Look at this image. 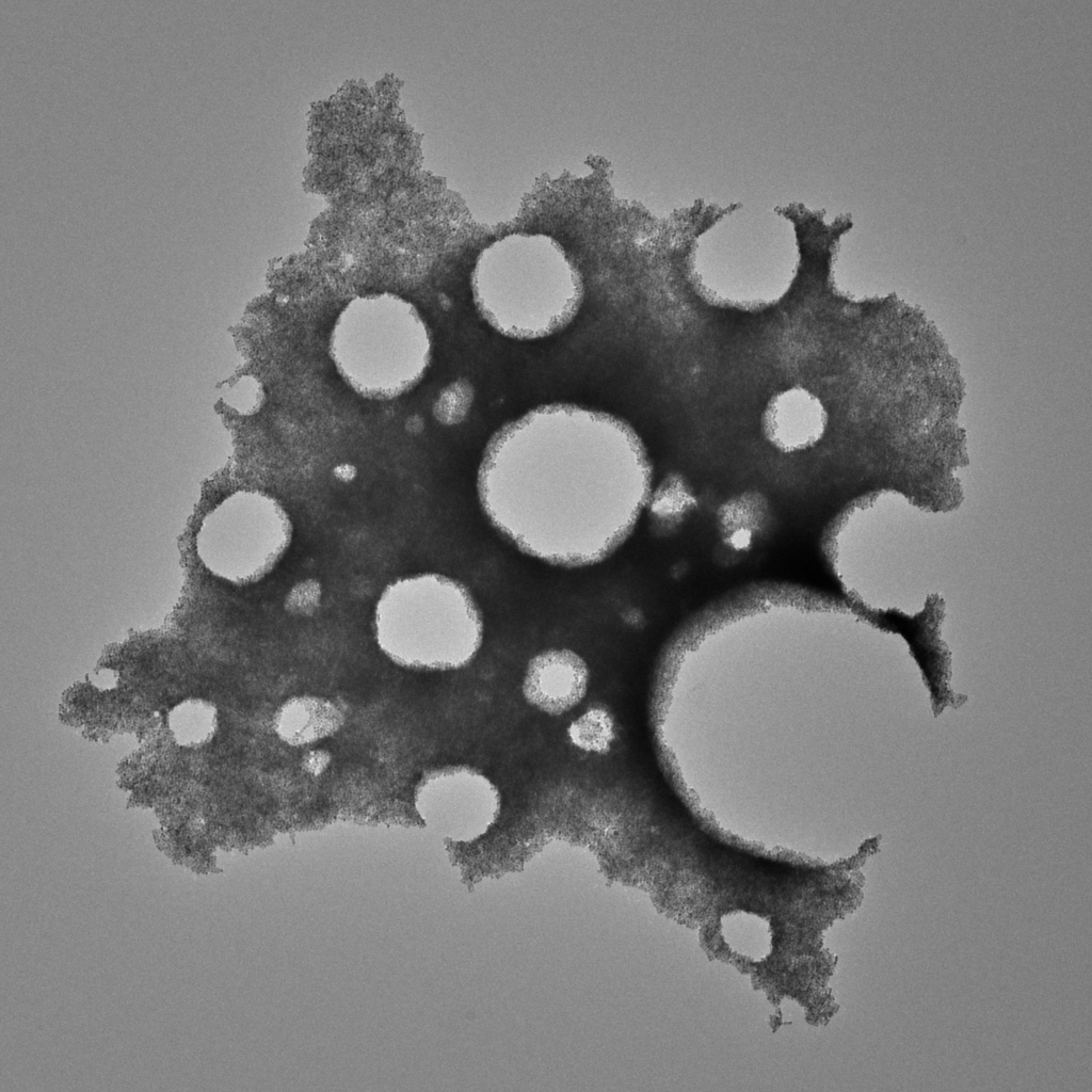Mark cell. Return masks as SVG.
<instances>
[{"mask_svg":"<svg viewBox=\"0 0 1092 1092\" xmlns=\"http://www.w3.org/2000/svg\"><path fill=\"white\" fill-rule=\"evenodd\" d=\"M374 631L389 658L420 669L463 668L483 641L482 615L470 592L436 573L388 584L375 605Z\"/></svg>","mask_w":1092,"mask_h":1092,"instance_id":"7a4b0ae2","label":"cell"},{"mask_svg":"<svg viewBox=\"0 0 1092 1092\" xmlns=\"http://www.w3.org/2000/svg\"><path fill=\"white\" fill-rule=\"evenodd\" d=\"M342 713L330 701L298 696L287 701L275 713L277 735L289 744L302 745L332 735L342 724Z\"/></svg>","mask_w":1092,"mask_h":1092,"instance_id":"ba28073f","label":"cell"},{"mask_svg":"<svg viewBox=\"0 0 1092 1092\" xmlns=\"http://www.w3.org/2000/svg\"><path fill=\"white\" fill-rule=\"evenodd\" d=\"M215 726V709L204 701H186L170 714L173 736L181 745L196 746L206 743L212 737Z\"/></svg>","mask_w":1092,"mask_h":1092,"instance_id":"9c48e42d","label":"cell"},{"mask_svg":"<svg viewBox=\"0 0 1092 1092\" xmlns=\"http://www.w3.org/2000/svg\"><path fill=\"white\" fill-rule=\"evenodd\" d=\"M415 803L424 822L454 841H475L497 822L501 794L481 771L467 765L434 769L420 781Z\"/></svg>","mask_w":1092,"mask_h":1092,"instance_id":"5b68a950","label":"cell"},{"mask_svg":"<svg viewBox=\"0 0 1092 1092\" xmlns=\"http://www.w3.org/2000/svg\"><path fill=\"white\" fill-rule=\"evenodd\" d=\"M477 310L512 339L548 337L567 326L581 306L577 264L558 246L517 250L493 246L477 259L470 278Z\"/></svg>","mask_w":1092,"mask_h":1092,"instance_id":"3957f363","label":"cell"},{"mask_svg":"<svg viewBox=\"0 0 1092 1092\" xmlns=\"http://www.w3.org/2000/svg\"><path fill=\"white\" fill-rule=\"evenodd\" d=\"M206 533L207 564L219 576L239 583L266 577L278 564L292 539L287 511L273 496L245 491L227 498L211 515Z\"/></svg>","mask_w":1092,"mask_h":1092,"instance_id":"277c9868","label":"cell"},{"mask_svg":"<svg viewBox=\"0 0 1092 1092\" xmlns=\"http://www.w3.org/2000/svg\"><path fill=\"white\" fill-rule=\"evenodd\" d=\"M327 762H328L327 754L323 753L321 751H318V752H310L306 756V758L304 760V766H305L307 771L312 772V773H319V772H321L327 766Z\"/></svg>","mask_w":1092,"mask_h":1092,"instance_id":"8fae6325","label":"cell"},{"mask_svg":"<svg viewBox=\"0 0 1092 1092\" xmlns=\"http://www.w3.org/2000/svg\"><path fill=\"white\" fill-rule=\"evenodd\" d=\"M612 717L603 709H591L568 728L572 742L578 748L596 753L607 752L614 738Z\"/></svg>","mask_w":1092,"mask_h":1092,"instance_id":"30bf717a","label":"cell"},{"mask_svg":"<svg viewBox=\"0 0 1092 1092\" xmlns=\"http://www.w3.org/2000/svg\"><path fill=\"white\" fill-rule=\"evenodd\" d=\"M589 679L590 671L581 656L568 648H550L529 660L521 691L531 706L560 716L583 700Z\"/></svg>","mask_w":1092,"mask_h":1092,"instance_id":"8992f818","label":"cell"},{"mask_svg":"<svg viewBox=\"0 0 1092 1092\" xmlns=\"http://www.w3.org/2000/svg\"><path fill=\"white\" fill-rule=\"evenodd\" d=\"M826 425L828 413L822 402L798 386L772 396L761 416L765 437L784 452L814 446L823 436Z\"/></svg>","mask_w":1092,"mask_h":1092,"instance_id":"52a82bcc","label":"cell"},{"mask_svg":"<svg viewBox=\"0 0 1092 1092\" xmlns=\"http://www.w3.org/2000/svg\"><path fill=\"white\" fill-rule=\"evenodd\" d=\"M651 482L645 447L626 421L551 403L494 434L479 467L478 494L488 520L515 547L575 567L600 562L626 541Z\"/></svg>","mask_w":1092,"mask_h":1092,"instance_id":"6da1fadb","label":"cell"}]
</instances>
